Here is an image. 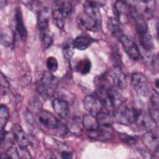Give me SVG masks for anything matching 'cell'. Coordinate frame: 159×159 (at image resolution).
<instances>
[{
	"label": "cell",
	"mask_w": 159,
	"mask_h": 159,
	"mask_svg": "<svg viewBox=\"0 0 159 159\" xmlns=\"http://www.w3.org/2000/svg\"><path fill=\"white\" fill-rule=\"evenodd\" d=\"M107 26L109 30L112 35L117 40L124 34L120 20L116 17H109L107 20Z\"/></svg>",
	"instance_id": "22"
},
{
	"label": "cell",
	"mask_w": 159,
	"mask_h": 159,
	"mask_svg": "<svg viewBox=\"0 0 159 159\" xmlns=\"http://www.w3.org/2000/svg\"><path fill=\"white\" fill-rule=\"evenodd\" d=\"M114 14L116 18L120 20L121 16H131V6L130 2L124 1H118L114 6Z\"/></svg>",
	"instance_id": "20"
},
{
	"label": "cell",
	"mask_w": 159,
	"mask_h": 159,
	"mask_svg": "<svg viewBox=\"0 0 159 159\" xmlns=\"http://www.w3.org/2000/svg\"><path fill=\"white\" fill-rule=\"evenodd\" d=\"M122 44L128 57L134 61H139L142 56L139 48L135 42L124 34L118 40Z\"/></svg>",
	"instance_id": "10"
},
{
	"label": "cell",
	"mask_w": 159,
	"mask_h": 159,
	"mask_svg": "<svg viewBox=\"0 0 159 159\" xmlns=\"http://www.w3.org/2000/svg\"><path fill=\"white\" fill-rule=\"evenodd\" d=\"M37 24L41 39L45 36L51 35L49 29V11L48 9L43 7L39 11Z\"/></svg>",
	"instance_id": "14"
},
{
	"label": "cell",
	"mask_w": 159,
	"mask_h": 159,
	"mask_svg": "<svg viewBox=\"0 0 159 159\" xmlns=\"http://www.w3.org/2000/svg\"><path fill=\"white\" fill-rule=\"evenodd\" d=\"M14 22L15 34H16V35L21 41L25 42L27 37V31L24 25L22 11L19 7H17L16 9L14 15Z\"/></svg>",
	"instance_id": "15"
},
{
	"label": "cell",
	"mask_w": 159,
	"mask_h": 159,
	"mask_svg": "<svg viewBox=\"0 0 159 159\" xmlns=\"http://www.w3.org/2000/svg\"><path fill=\"white\" fill-rule=\"evenodd\" d=\"M81 23L90 31L96 32L101 29L102 17L99 5L96 2L88 1L84 3Z\"/></svg>",
	"instance_id": "2"
},
{
	"label": "cell",
	"mask_w": 159,
	"mask_h": 159,
	"mask_svg": "<svg viewBox=\"0 0 159 159\" xmlns=\"http://www.w3.org/2000/svg\"><path fill=\"white\" fill-rule=\"evenodd\" d=\"M143 145L152 152L157 153L158 151V136L156 132L147 131L142 137Z\"/></svg>",
	"instance_id": "19"
},
{
	"label": "cell",
	"mask_w": 159,
	"mask_h": 159,
	"mask_svg": "<svg viewBox=\"0 0 159 159\" xmlns=\"http://www.w3.org/2000/svg\"><path fill=\"white\" fill-rule=\"evenodd\" d=\"M52 107L55 112L63 119H68L70 117V107L68 102L64 99L55 98L52 101Z\"/></svg>",
	"instance_id": "18"
},
{
	"label": "cell",
	"mask_w": 159,
	"mask_h": 159,
	"mask_svg": "<svg viewBox=\"0 0 159 159\" xmlns=\"http://www.w3.org/2000/svg\"><path fill=\"white\" fill-rule=\"evenodd\" d=\"M9 117V112L8 107L4 104H1L0 107V127L1 132L5 130L6 125Z\"/></svg>",
	"instance_id": "26"
},
{
	"label": "cell",
	"mask_w": 159,
	"mask_h": 159,
	"mask_svg": "<svg viewBox=\"0 0 159 159\" xmlns=\"http://www.w3.org/2000/svg\"><path fill=\"white\" fill-rule=\"evenodd\" d=\"M96 94L104 108L110 114L124 102L122 97L111 86L106 75H101L96 79Z\"/></svg>",
	"instance_id": "1"
},
{
	"label": "cell",
	"mask_w": 159,
	"mask_h": 159,
	"mask_svg": "<svg viewBox=\"0 0 159 159\" xmlns=\"http://www.w3.org/2000/svg\"><path fill=\"white\" fill-rule=\"evenodd\" d=\"M109 77L114 86L120 89H124L127 85L126 75L119 65H114L109 71Z\"/></svg>",
	"instance_id": "13"
},
{
	"label": "cell",
	"mask_w": 159,
	"mask_h": 159,
	"mask_svg": "<svg viewBox=\"0 0 159 159\" xmlns=\"http://www.w3.org/2000/svg\"><path fill=\"white\" fill-rule=\"evenodd\" d=\"M83 104L85 109L94 117H96L101 111L105 109L96 94H91L85 96Z\"/></svg>",
	"instance_id": "11"
},
{
	"label": "cell",
	"mask_w": 159,
	"mask_h": 159,
	"mask_svg": "<svg viewBox=\"0 0 159 159\" xmlns=\"http://www.w3.org/2000/svg\"><path fill=\"white\" fill-rule=\"evenodd\" d=\"M73 6L69 1H55L52 9V16L55 25L62 29L65 24V19L72 12Z\"/></svg>",
	"instance_id": "3"
},
{
	"label": "cell",
	"mask_w": 159,
	"mask_h": 159,
	"mask_svg": "<svg viewBox=\"0 0 159 159\" xmlns=\"http://www.w3.org/2000/svg\"><path fill=\"white\" fill-rule=\"evenodd\" d=\"M37 117L39 122L48 129L60 130V132L63 133H65L67 130V127L63 123L47 110H40L38 112Z\"/></svg>",
	"instance_id": "7"
},
{
	"label": "cell",
	"mask_w": 159,
	"mask_h": 159,
	"mask_svg": "<svg viewBox=\"0 0 159 159\" xmlns=\"http://www.w3.org/2000/svg\"><path fill=\"white\" fill-rule=\"evenodd\" d=\"M135 27L140 45L145 52H150L154 47V43L152 35L148 32L147 22L135 24Z\"/></svg>",
	"instance_id": "8"
},
{
	"label": "cell",
	"mask_w": 159,
	"mask_h": 159,
	"mask_svg": "<svg viewBox=\"0 0 159 159\" xmlns=\"http://www.w3.org/2000/svg\"><path fill=\"white\" fill-rule=\"evenodd\" d=\"M74 47L73 46V41H66L63 45L62 52L64 58L69 61L71 59L74 54Z\"/></svg>",
	"instance_id": "27"
},
{
	"label": "cell",
	"mask_w": 159,
	"mask_h": 159,
	"mask_svg": "<svg viewBox=\"0 0 159 159\" xmlns=\"http://www.w3.org/2000/svg\"><path fill=\"white\" fill-rule=\"evenodd\" d=\"M131 83L135 91L141 96L147 97L150 93V88L147 78L142 73H134L131 76Z\"/></svg>",
	"instance_id": "9"
},
{
	"label": "cell",
	"mask_w": 159,
	"mask_h": 159,
	"mask_svg": "<svg viewBox=\"0 0 159 159\" xmlns=\"http://www.w3.org/2000/svg\"><path fill=\"white\" fill-rule=\"evenodd\" d=\"M83 128L86 130L87 135L90 139H95L96 138L97 131L99 127V124L96 117L89 114L85 115L83 119Z\"/></svg>",
	"instance_id": "16"
},
{
	"label": "cell",
	"mask_w": 159,
	"mask_h": 159,
	"mask_svg": "<svg viewBox=\"0 0 159 159\" xmlns=\"http://www.w3.org/2000/svg\"><path fill=\"white\" fill-rule=\"evenodd\" d=\"M60 157L61 158H65V159H70V158H71L73 157V154L68 152V151H66V150H64V151H62L60 153Z\"/></svg>",
	"instance_id": "32"
},
{
	"label": "cell",
	"mask_w": 159,
	"mask_h": 159,
	"mask_svg": "<svg viewBox=\"0 0 159 159\" xmlns=\"http://www.w3.org/2000/svg\"><path fill=\"white\" fill-rule=\"evenodd\" d=\"M66 127L71 133L78 134L81 132L82 128L83 127V121L78 117H73L69 119Z\"/></svg>",
	"instance_id": "24"
},
{
	"label": "cell",
	"mask_w": 159,
	"mask_h": 159,
	"mask_svg": "<svg viewBox=\"0 0 159 159\" xmlns=\"http://www.w3.org/2000/svg\"><path fill=\"white\" fill-rule=\"evenodd\" d=\"M120 137L124 143L129 145H134L137 140V139L135 136L129 135L126 134H120Z\"/></svg>",
	"instance_id": "31"
},
{
	"label": "cell",
	"mask_w": 159,
	"mask_h": 159,
	"mask_svg": "<svg viewBox=\"0 0 159 159\" xmlns=\"http://www.w3.org/2000/svg\"><path fill=\"white\" fill-rule=\"evenodd\" d=\"M137 110L129 107L124 102L112 114L114 120L122 125H130L135 122Z\"/></svg>",
	"instance_id": "6"
},
{
	"label": "cell",
	"mask_w": 159,
	"mask_h": 159,
	"mask_svg": "<svg viewBox=\"0 0 159 159\" xmlns=\"http://www.w3.org/2000/svg\"><path fill=\"white\" fill-rule=\"evenodd\" d=\"M131 16H139L145 20L153 17L155 2L153 1H137L130 2Z\"/></svg>",
	"instance_id": "5"
},
{
	"label": "cell",
	"mask_w": 159,
	"mask_h": 159,
	"mask_svg": "<svg viewBox=\"0 0 159 159\" xmlns=\"http://www.w3.org/2000/svg\"><path fill=\"white\" fill-rule=\"evenodd\" d=\"M91 68V62L88 58L81 59L75 66V70L81 75L88 74Z\"/></svg>",
	"instance_id": "25"
},
{
	"label": "cell",
	"mask_w": 159,
	"mask_h": 159,
	"mask_svg": "<svg viewBox=\"0 0 159 159\" xmlns=\"http://www.w3.org/2000/svg\"><path fill=\"white\" fill-rule=\"evenodd\" d=\"M140 153H141V155H142L144 158H151L154 157V156H152V154H150V153H148V152L145 151V150H141Z\"/></svg>",
	"instance_id": "33"
},
{
	"label": "cell",
	"mask_w": 159,
	"mask_h": 159,
	"mask_svg": "<svg viewBox=\"0 0 159 159\" xmlns=\"http://www.w3.org/2000/svg\"><path fill=\"white\" fill-rule=\"evenodd\" d=\"M158 93H156L150 97L148 114L157 124L158 122Z\"/></svg>",
	"instance_id": "23"
},
{
	"label": "cell",
	"mask_w": 159,
	"mask_h": 159,
	"mask_svg": "<svg viewBox=\"0 0 159 159\" xmlns=\"http://www.w3.org/2000/svg\"><path fill=\"white\" fill-rule=\"evenodd\" d=\"M139 127L147 131L156 132L158 124L153 119L149 114L142 111H137L135 122Z\"/></svg>",
	"instance_id": "12"
},
{
	"label": "cell",
	"mask_w": 159,
	"mask_h": 159,
	"mask_svg": "<svg viewBox=\"0 0 159 159\" xmlns=\"http://www.w3.org/2000/svg\"><path fill=\"white\" fill-rule=\"evenodd\" d=\"M94 41V39L87 35H80L73 40L74 48L78 50H85Z\"/></svg>",
	"instance_id": "21"
},
{
	"label": "cell",
	"mask_w": 159,
	"mask_h": 159,
	"mask_svg": "<svg viewBox=\"0 0 159 159\" xmlns=\"http://www.w3.org/2000/svg\"><path fill=\"white\" fill-rule=\"evenodd\" d=\"M58 80L51 72H45L37 84V90L44 99L50 97L57 86Z\"/></svg>",
	"instance_id": "4"
},
{
	"label": "cell",
	"mask_w": 159,
	"mask_h": 159,
	"mask_svg": "<svg viewBox=\"0 0 159 159\" xmlns=\"http://www.w3.org/2000/svg\"><path fill=\"white\" fill-rule=\"evenodd\" d=\"M1 157L2 158H19V150L12 144L9 145L5 150L4 153H1Z\"/></svg>",
	"instance_id": "28"
},
{
	"label": "cell",
	"mask_w": 159,
	"mask_h": 159,
	"mask_svg": "<svg viewBox=\"0 0 159 159\" xmlns=\"http://www.w3.org/2000/svg\"><path fill=\"white\" fill-rule=\"evenodd\" d=\"M46 66L50 72H55L58 67V63L56 58L53 57H48L46 61Z\"/></svg>",
	"instance_id": "29"
},
{
	"label": "cell",
	"mask_w": 159,
	"mask_h": 159,
	"mask_svg": "<svg viewBox=\"0 0 159 159\" xmlns=\"http://www.w3.org/2000/svg\"><path fill=\"white\" fill-rule=\"evenodd\" d=\"M12 132L15 141L19 144V147L27 148L30 145L28 135L19 124H14L12 125Z\"/></svg>",
	"instance_id": "17"
},
{
	"label": "cell",
	"mask_w": 159,
	"mask_h": 159,
	"mask_svg": "<svg viewBox=\"0 0 159 159\" xmlns=\"http://www.w3.org/2000/svg\"><path fill=\"white\" fill-rule=\"evenodd\" d=\"M9 82L7 77L2 73H1V94L2 96L6 95L9 89Z\"/></svg>",
	"instance_id": "30"
}]
</instances>
